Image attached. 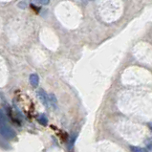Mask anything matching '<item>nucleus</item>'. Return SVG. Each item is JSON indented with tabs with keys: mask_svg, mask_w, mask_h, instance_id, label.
I'll return each instance as SVG.
<instances>
[{
	"mask_svg": "<svg viewBox=\"0 0 152 152\" xmlns=\"http://www.w3.org/2000/svg\"><path fill=\"white\" fill-rule=\"evenodd\" d=\"M76 139H77V135L76 134H73V135L70 137V139H69V147H73L74 145H75V142H76Z\"/></svg>",
	"mask_w": 152,
	"mask_h": 152,
	"instance_id": "obj_6",
	"label": "nucleus"
},
{
	"mask_svg": "<svg viewBox=\"0 0 152 152\" xmlns=\"http://www.w3.org/2000/svg\"><path fill=\"white\" fill-rule=\"evenodd\" d=\"M38 3H40L41 5H48L50 3V0H38Z\"/></svg>",
	"mask_w": 152,
	"mask_h": 152,
	"instance_id": "obj_9",
	"label": "nucleus"
},
{
	"mask_svg": "<svg viewBox=\"0 0 152 152\" xmlns=\"http://www.w3.org/2000/svg\"><path fill=\"white\" fill-rule=\"evenodd\" d=\"M37 97L39 99V101L44 104L45 106H48L49 105V96L46 94V92L43 89H38L37 90Z\"/></svg>",
	"mask_w": 152,
	"mask_h": 152,
	"instance_id": "obj_2",
	"label": "nucleus"
},
{
	"mask_svg": "<svg viewBox=\"0 0 152 152\" xmlns=\"http://www.w3.org/2000/svg\"><path fill=\"white\" fill-rule=\"evenodd\" d=\"M37 119V121H38V123H39L41 125H47V124H48V119H47L46 115H44V114L38 115Z\"/></svg>",
	"mask_w": 152,
	"mask_h": 152,
	"instance_id": "obj_5",
	"label": "nucleus"
},
{
	"mask_svg": "<svg viewBox=\"0 0 152 152\" xmlns=\"http://www.w3.org/2000/svg\"><path fill=\"white\" fill-rule=\"evenodd\" d=\"M91 1H94V0H91Z\"/></svg>",
	"mask_w": 152,
	"mask_h": 152,
	"instance_id": "obj_10",
	"label": "nucleus"
},
{
	"mask_svg": "<svg viewBox=\"0 0 152 152\" xmlns=\"http://www.w3.org/2000/svg\"><path fill=\"white\" fill-rule=\"evenodd\" d=\"M1 134L3 137L7 139H14L15 137V132L14 131V129L4 123H1Z\"/></svg>",
	"mask_w": 152,
	"mask_h": 152,
	"instance_id": "obj_1",
	"label": "nucleus"
},
{
	"mask_svg": "<svg viewBox=\"0 0 152 152\" xmlns=\"http://www.w3.org/2000/svg\"><path fill=\"white\" fill-rule=\"evenodd\" d=\"M17 7L19 9H22V10H25V9L27 8V3L25 1H20L18 4H17Z\"/></svg>",
	"mask_w": 152,
	"mask_h": 152,
	"instance_id": "obj_8",
	"label": "nucleus"
},
{
	"mask_svg": "<svg viewBox=\"0 0 152 152\" xmlns=\"http://www.w3.org/2000/svg\"><path fill=\"white\" fill-rule=\"evenodd\" d=\"M130 150L131 151H138V152H145V151H146V149L145 148H141V147H139V146H130Z\"/></svg>",
	"mask_w": 152,
	"mask_h": 152,
	"instance_id": "obj_7",
	"label": "nucleus"
},
{
	"mask_svg": "<svg viewBox=\"0 0 152 152\" xmlns=\"http://www.w3.org/2000/svg\"><path fill=\"white\" fill-rule=\"evenodd\" d=\"M29 81L33 87H37L38 83H39V77L37 74H31L29 77Z\"/></svg>",
	"mask_w": 152,
	"mask_h": 152,
	"instance_id": "obj_3",
	"label": "nucleus"
},
{
	"mask_svg": "<svg viewBox=\"0 0 152 152\" xmlns=\"http://www.w3.org/2000/svg\"><path fill=\"white\" fill-rule=\"evenodd\" d=\"M49 103L51 104V106L54 110H56V108H58V99H56L55 94L49 95Z\"/></svg>",
	"mask_w": 152,
	"mask_h": 152,
	"instance_id": "obj_4",
	"label": "nucleus"
}]
</instances>
